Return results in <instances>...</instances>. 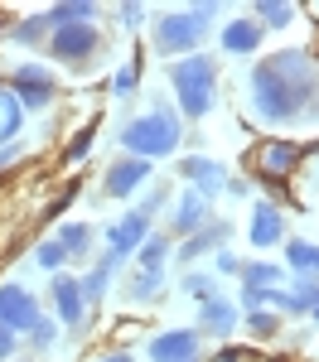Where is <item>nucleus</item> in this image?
Masks as SVG:
<instances>
[{"mask_svg": "<svg viewBox=\"0 0 319 362\" xmlns=\"http://www.w3.org/2000/svg\"><path fill=\"white\" fill-rule=\"evenodd\" d=\"M252 116L266 126H305L319 121V63L310 49H281L257 58L247 73Z\"/></svg>", "mask_w": 319, "mask_h": 362, "instance_id": "1", "label": "nucleus"}, {"mask_svg": "<svg viewBox=\"0 0 319 362\" xmlns=\"http://www.w3.org/2000/svg\"><path fill=\"white\" fill-rule=\"evenodd\" d=\"M116 140H121V150L131 155V160H145V165H155V160H165V155H174L179 145H184V121H179V112H174L170 102H150V112L131 116L121 131H116Z\"/></svg>", "mask_w": 319, "mask_h": 362, "instance_id": "2", "label": "nucleus"}, {"mask_svg": "<svg viewBox=\"0 0 319 362\" xmlns=\"http://www.w3.org/2000/svg\"><path fill=\"white\" fill-rule=\"evenodd\" d=\"M223 5L203 0V5H189V10H165L155 25H150V49L160 58H189L199 54V44L208 39V25L218 20Z\"/></svg>", "mask_w": 319, "mask_h": 362, "instance_id": "3", "label": "nucleus"}, {"mask_svg": "<svg viewBox=\"0 0 319 362\" xmlns=\"http://www.w3.org/2000/svg\"><path fill=\"white\" fill-rule=\"evenodd\" d=\"M170 87L179 97V121H203L218 97V63L208 54H189L170 63Z\"/></svg>", "mask_w": 319, "mask_h": 362, "instance_id": "4", "label": "nucleus"}, {"mask_svg": "<svg viewBox=\"0 0 319 362\" xmlns=\"http://www.w3.org/2000/svg\"><path fill=\"white\" fill-rule=\"evenodd\" d=\"M63 68H87L92 58L102 54V29L97 25H58L44 44Z\"/></svg>", "mask_w": 319, "mask_h": 362, "instance_id": "5", "label": "nucleus"}, {"mask_svg": "<svg viewBox=\"0 0 319 362\" xmlns=\"http://www.w3.org/2000/svg\"><path fill=\"white\" fill-rule=\"evenodd\" d=\"M39 295L29 290V285H20V280H5L0 285V329H10V334L25 338L34 324H39Z\"/></svg>", "mask_w": 319, "mask_h": 362, "instance_id": "6", "label": "nucleus"}, {"mask_svg": "<svg viewBox=\"0 0 319 362\" xmlns=\"http://www.w3.org/2000/svg\"><path fill=\"white\" fill-rule=\"evenodd\" d=\"M10 92H15V102H20L25 112H44V107L54 102V92H58V78L44 63H20V68L10 73Z\"/></svg>", "mask_w": 319, "mask_h": 362, "instance_id": "7", "label": "nucleus"}, {"mask_svg": "<svg viewBox=\"0 0 319 362\" xmlns=\"http://www.w3.org/2000/svg\"><path fill=\"white\" fill-rule=\"evenodd\" d=\"M49 300H54V324H63L68 334H83L87 305H83V290H78V276H68V271L49 276Z\"/></svg>", "mask_w": 319, "mask_h": 362, "instance_id": "8", "label": "nucleus"}, {"mask_svg": "<svg viewBox=\"0 0 319 362\" xmlns=\"http://www.w3.org/2000/svg\"><path fill=\"white\" fill-rule=\"evenodd\" d=\"M179 179H184V189H194L208 203L228 189V169L218 165V160H208V155H184L179 160Z\"/></svg>", "mask_w": 319, "mask_h": 362, "instance_id": "9", "label": "nucleus"}, {"mask_svg": "<svg viewBox=\"0 0 319 362\" xmlns=\"http://www.w3.org/2000/svg\"><path fill=\"white\" fill-rule=\"evenodd\" d=\"M145 358L150 362H194L203 358V338L199 329H165L145 343Z\"/></svg>", "mask_w": 319, "mask_h": 362, "instance_id": "10", "label": "nucleus"}, {"mask_svg": "<svg viewBox=\"0 0 319 362\" xmlns=\"http://www.w3.org/2000/svg\"><path fill=\"white\" fill-rule=\"evenodd\" d=\"M228 242H232V223H208V227H199L194 237H184L179 242V251H174V261L189 271L194 261H203V256H218V251H228Z\"/></svg>", "mask_w": 319, "mask_h": 362, "instance_id": "11", "label": "nucleus"}, {"mask_svg": "<svg viewBox=\"0 0 319 362\" xmlns=\"http://www.w3.org/2000/svg\"><path fill=\"white\" fill-rule=\"evenodd\" d=\"M141 189H150V165H145V160L121 155V160H112L107 174H102V194L107 198H131V194H141Z\"/></svg>", "mask_w": 319, "mask_h": 362, "instance_id": "12", "label": "nucleus"}, {"mask_svg": "<svg viewBox=\"0 0 319 362\" xmlns=\"http://www.w3.org/2000/svg\"><path fill=\"white\" fill-rule=\"evenodd\" d=\"M237 319H242V314H237V305H232L228 295L218 290V295L199 300V324H194V329H199V338H218V343H223V338L237 334Z\"/></svg>", "mask_w": 319, "mask_h": 362, "instance_id": "13", "label": "nucleus"}, {"mask_svg": "<svg viewBox=\"0 0 319 362\" xmlns=\"http://www.w3.org/2000/svg\"><path fill=\"white\" fill-rule=\"evenodd\" d=\"M213 223V208H208V198H199L194 189H179V198L170 203V237H194L199 227Z\"/></svg>", "mask_w": 319, "mask_h": 362, "instance_id": "14", "label": "nucleus"}, {"mask_svg": "<svg viewBox=\"0 0 319 362\" xmlns=\"http://www.w3.org/2000/svg\"><path fill=\"white\" fill-rule=\"evenodd\" d=\"M247 237H252V247L266 251V247H281L290 232H286V213L271 203V198H257L252 203V223H247Z\"/></svg>", "mask_w": 319, "mask_h": 362, "instance_id": "15", "label": "nucleus"}, {"mask_svg": "<svg viewBox=\"0 0 319 362\" xmlns=\"http://www.w3.org/2000/svg\"><path fill=\"white\" fill-rule=\"evenodd\" d=\"M126 266V256H116V251H102V261H92V271L78 276V290H83V305L97 309L107 300V290H112V276Z\"/></svg>", "mask_w": 319, "mask_h": 362, "instance_id": "16", "label": "nucleus"}, {"mask_svg": "<svg viewBox=\"0 0 319 362\" xmlns=\"http://www.w3.org/2000/svg\"><path fill=\"white\" fill-rule=\"evenodd\" d=\"M150 223H155V218H145V213H126L121 223L107 227V251H116V256L131 261V256L141 251V242L150 237Z\"/></svg>", "mask_w": 319, "mask_h": 362, "instance_id": "17", "label": "nucleus"}, {"mask_svg": "<svg viewBox=\"0 0 319 362\" xmlns=\"http://www.w3.org/2000/svg\"><path fill=\"white\" fill-rule=\"evenodd\" d=\"M261 39H266V29H261L252 15H247V20H228V25L218 29V44H223V54H232V58L257 54Z\"/></svg>", "mask_w": 319, "mask_h": 362, "instance_id": "18", "label": "nucleus"}, {"mask_svg": "<svg viewBox=\"0 0 319 362\" xmlns=\"http://www.w3.org/2000/svg\"><path fill=\"white\" fill-rule=\"evenodd\" d=\"M286 271L295 280H319V242H305V237H286Z\"/></svg>", "mask_w": 319, "mask_h": 362, "instance_id": "19", "label": "nucleus"}, {"mask_svg": "<svg viewBox=\"0 0 319 362\" xmlns=\"http://www.w3.org/2000/svg\"><path fill=\"white\" fill-rule=\"evenodd\" d=\"M295 165H300V145H290V140H271L261 150V174L266 179H286Z\"/></svg>", "mask_w": 319, "mask_h": 362, "instance_id": "20", "label": "nucleus"}, {"mask_svg": "<svg viewBox=\"0 0 319 362\" xmlns=\"http://www.w3.org/2000/svg\"><path fill=\"white\" fill-rule=\"evenodd\" d=\"M242 290H281L286 285V266L276 261H242Z\"/></svg>", "mask_w": 319, "mask_h": 362, "instance_id": "21", "label": "nucleus"}, {"mask_svg": "<svg viewBox=\"0 0 319 362\" xmlns=\"http://www.w3.org/2000/svg\"><path fill=\"white\" fill-rule=\"evenodd\" d=\"M54 242L63 247L68 261H87V251H92V242H97V232H92V223H63Z\"/></svg>", "mask_w": 319, "mask_h": 362, "instance_id": "22", "label": "nucleus"}, {"mask_svg": "<svg viewBox=\"0 0 319 362\" xmlns=\"http://www.w3.org/2000/svg\"><path fill=\"white\" fill-rule=\"evenodd\" d=\"M160 295H165V271H131V280H126L131 305H160Z\"/></svg>", "mask_w": 319, "mask_h": 362, "instance_id": "23", "label": "nucleus"}, {"mask_svg": "<svg viewBox=\"0 0 319 362\" xmlns=\"http://www.w3.org/2000/svg\"><path fill=\"white\" fill-rule=\"evenodd\" d=\"M170 251H174L170 232H150V237L141 242V251H136V271H165Z\"/></svg>", "mask_w": 319, "mask_h": 362, "instance_id": "24", "label": "nucleus"}, {"mask_svg": "<svg viewBox=\"0 0 319 362\" xmlns=\"http://www.w3.org/2000/svg\"><path fill=\"white\" fill-rule=\"evenodd\" d=\"M49 15V25H97V5L92 0H58V5H49L44 10Z\"/></svg>", "mask_w": 319, "mask_h": 362, "instance_id": "25", "label": "nucleus"}, {"mask_svg": "<svg viewBox=\"0 0 319 362\" xmlns=\"http://www.w3.org/2000/svg\"><path fill=\"white\" fill-rule=\"evenodd\" d=\"M252 20L261 29H286V25H295V5H286V0H257Z\"/></svg>", "mask_w": 319, "mask_h": 362, "instance_id": "26", "label": "nucleus"}, {"mask_svg": "<svg viewBox=\"0 0 319 362\" xmlns=\"http://www.w3.org/2000/svg\"><path fill=\"white\" fill-rule=\"evenodd\" d=\"M49 34H54V25H49V15H44V10H39V15H29V20H20V25L10 29V39H15V44H25V49L49 44Z\"/></svg>", "mask_w": 319, "mask_h": 362, "instance_id": "27", "label": "nucleus"}, {"mask_svg": "<svg viewBox=\"0 0 319 362\" xmlns=\"http://www.w3.org/2000/svg\"><path fill=\"white\" fill-rule=\"evenodd\" d=\"M20 121H25V107L15 102V92H10V87H0V145H10V140H15Z\"/></svg>", "mask_w": 319, "mask_h": 362, "instance_id": "28", "label": "nucleus"}, {"mask_svg": "<svg viewBox=\"0 0 319 362\" xmlns=\"http://www.w3.org/2000/svg\"><path fill=\"white\" fill-rule=\"evenodd\" d=\"M179 290H184L189 300H208V295H218V276H213V271H184V276H179Z\"/></svg>", "mask_w": 319, "mask_h": 362, "instance_id": "29", "label": "nucleus"}, {"mask_svg": "<svg viewBox=\"0 0 319 362\" xmlns=\"http://www.w3.org/2000/svg\"><path fill=\"white\" fill-rule=\"evenodd\" d=\"M25 343L34 348V353H49V348L58 343V324H54V314H39V324H34V329L25 334Z\"/></svg>", "mask_w": 319, "mask_h": 362, "instance_id": "30", "label": "nucleus"}, {"mask_svg": "<svg viewBox=\"0 0 319 362\" xmlns=\"http://www.w3.org/2000/svg\"><path fill=\"white\" fill-rule=\"evenodd\" d=\"M34 266H39V271H49V276H58V271L68 266V256H63V247L49 237V242H39V247H34Z\"/></svg>", "mask_w": 319, "mask_h": 362, "instance_id": "31", "label": "nucleus"}, {"mask_svg": "<svg viewBox=\"0 0 319 362\" xmlns=\"http://www.w3.org/2000/svg\"><path fill=\"white\" fill-rule=\"evenodd\" d=\"M247 329H252V338H276L281 334V314L257 309V314H247Z\"/></svg>", "mask_w": 319, "mask_h": 362, "instance_id": "32", "label": "nucleus"}, {"mask_svg": "<svg viewBox=\"0 0 319 362\" xmlns=\"http://www.w3.org/2000/svg\"><path fill=\"white\" fill-rule=\"evenodd\" d=\"M136 83H141V68H136V63H126V68H116L112 92H116V97H131V92H136Z\"/></svg>", "mask_w": 319, "mask_h": 362, "instance_id": "33", "label": "nucleus"}, {"mask_svg": "<svg viewBox=\"0 0 319 362\" xmlns=\"http://www.w3.org/2000/svg\"><path fill=\"white\" fill-rule=\"evenodd\" d=\"M116 20H121L126 29H141L145 20H150V15H145V5H136V0H126V5H116Z\"/></svg>", "mask_w": 319, "mask_h": 362, "instance_id": "34", "label": "nucleus"}, {"mask_svg": "<svg viewBox=\"0 0 319 362\" xmlns=\"http://www.w3.org/2000/svg\"><path fill=\"white\" fill-rule=\"evenodd\" d=\"M92 136H97V126H83V131L73 136V145H68V160H83L87 150H92Z\"/></svg>", "mask_w": 319, "mask_h": 362, "instance_id": "35", "label": "nucleus"}, {"mask_svg": "<svg viewBox=\"0 0 319 362\" xmlns=\"http://www.w3.org/2000/svg\"><path fill=\"white\" fill-rule=\"evenodd\" d=\"M213 276H242V261H237L232 251H218V256H213Z\"/></svg>", "mask_w": 319, "mask_h": 362, "instance_id": "36", "label": "nucleus"}, {"mask_svg": "<svg viewBox=\"0 0 319 362\" xmlns=\"http://www.w3.org/2000/svg\"><path fill=\"white\" fill-rule=\"evenodd\" d=\"M25 348V338L10 334V329H0V362H15V353Z\"/></svg>", "mask_w": 319, "mask_h": 362, "instance_id": "37", "label": "nucleus"}, {"mask_svg": "<svg viewBox=\"0 0 319 362\" xmlns=\"http://www.w3.org/2000/svg\"><path fill=\"white\" fill-rule=\"evenodd\" d=\"M228 194L232 198H252V184H247V179H228Z\"/></svg>", "mask_w": 319, "mask_h": 362, "instance_id": "38", "label": "nucleus"}, {"mask_svg": "<svg viewBox=\"0 0 319 362\" xmlns=\"http://www.w3.org/2000/svg\"><path fill=\"white\" fill-rule=\"evenodd\" d=\"M20 150H25V145H15V140H10V145H0V165H10V160H20Z\"/></svg>", "mask_w": 319, "mask_h": 362, "instance_id": "39", "label": "nucleus"}, {"mask_svg": "<svg viewBox=\"0 0 319 362\" xmlns=\"http://www.w3.org/2000/svg\"><path fill=\"white\" fill-rule=\"evenodd\" d=\"M97 362H136V353H126V348H116V353H102Z\"/></svg>", "mask_w": 319, "mask_h": 362, "instance_id": "40", "label": "nucleus"}, {"mask_svg": "<svg viewBox=\"0 0 319 362\" xmlns=\"http://www.w3.org/2000/svg\"><path fill=\"white\" fill-rule=\"evenodd\" d=\"M310 319H315V324H319V300H315V314H310Z\"/></svg>", "mask_w": 319, "mask_h": 362, "instance_id": "41", "label": "nucleus"}, {"mask_svg": "<svg viewBox=\"0 0 319 362\" xmlns=\"http://www.w3.org/2000/svg\"><path fill=\"white\" fill-rule=\"evenodd\" d=\"M194 362H203V358H194Z\"/></svg>", "mask_w": 319, "mask_h": 362, "instance_id": "42", "label": "nucleus"}]
</instances>
